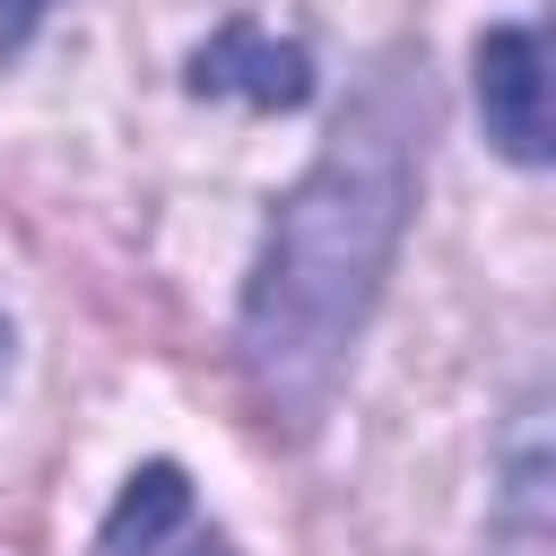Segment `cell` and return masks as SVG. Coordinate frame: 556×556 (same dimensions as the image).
I'll return each mask as SVG.
<instances>
[{
    "instance_id": "obj_2",
    "label": "cell",
    "mask_w": 556,
    "mask_h": 556,
    "mask_svg": "<svg viewBox=\"0 0 556 556\" xmlns=\"http://www.w3.org/2000/svg\"><path fill=\"white\" fill-rule=\"evenodd\" d=\"M182 87L208 104H252V113H304L321 96L313 43L269 35L261 17H217L191 52H182Z\"/></svg>"
},
{
    "instance_id": "obj_4",
    "label": "cell",
    "mask_w": 556,
    "mask_h": 556,
    "mask_svg": "<svg viewBox=\"0 0 556 556\" xmlns=\"http://www.w3.org/2000/svg\"><path fill=\"white\" fill-rule=\"evenodd\" d=\"M87 556H243L191 495V469L182 460H139L113 495V513L96 521V547Z\"/></svg>"
},
{
    "instance_id": "obj_6",
    "label": "cell",
    "mask_w": 556,
    "mask_h": 556,
    "mask_svg": "<svg viewBox=\"0 0 556 556\" xmlns=\"http://www.w3.org/2000/svg\"><path fill=\"white\" fill-rule=\"evenodd\" d=\"M43 9H52V0H0V70H9V61H17L26 43H35Z\"/></svg>"
},
{
    "instance_id": "obj_7",
    "label": "cell",
    "mask_w": 556,
    "mask_h": 556,
    "mask_svg": "<svg viewBox=\"0 0 556 556\" xmlns=\"http://www.w3.org/2000/svg\"><path fill=\"white\" fill-rule=\"evenodd\" d=\"M9 365H17V330H9V313H0V382H9Z\"/></svg>"
},
{
    "instance_id": "obj_1",
    "label": "cell",
    "mask_w": 556,
    "mask_h": 556,
    "mask_svg": "<svg viewBox=\"0 0 556 556\" xmlns=\"http://www.w3.org/2000/svg\"><path fill=\"white\" fill-rule=\"evenodd\" d=\"M426 130H434L426 52L391 43L348 87L313 165L269 200V226L252 243L243 304H235V374H243V400L261 408V426L287 443H304L330 417V400L391 295L400 243L417 226Z\"/></svg>"
},
{
    "instance_id": "obj_5",
    "label": "cell",
    "mask_w": 556,
    "mask_h": 556,
    "mask_svg": "<svg viewBox=\"0 0 556 556\" xmlns=\"http://www.w3.org/2000/svg\"><path fill=\"white\" fill-rule=\"evenodd\" d=\"M495 556H547V434H539V400H521V426H513V452H504Z\"/></svg>"
},
{
    "instance_id": "obj_3",
    "label": "cell",
    "mask_w": 556,
    "mask_h": 556,
    "mask_svg": "<svg viewBox=\"0 0 556 556\" xmlns=\"http://www.w3.org/2000/svg\"><path fill=\"white\" fill-rule=\"evenodd\" d=\"M469 87H478V130L504 165L539 174L547 165V26L539 17H495L469 43Z\"/></svg>"
}]
</instances>
